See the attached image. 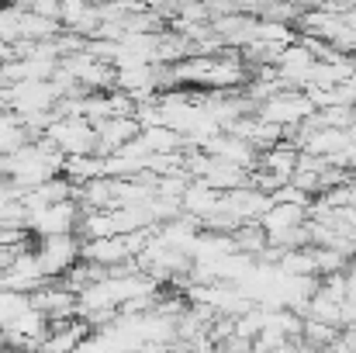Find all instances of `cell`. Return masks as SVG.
<instances>
[{"label": "cell", "mask_w": 356, "mask_h": 353, "mask_svg": "<svg viewBox=\"0 0 356 353\" xmlns=\"http://www.w3.org/2000/svg\"><path fill=\"white\" fill-rule=\"evenodd\" d=\"M21 353H38V350H21Z\"/></svg>", "instance_id": "obj_22"}, {"label": "cell", "mask_w": 356, "mask_h": 353, "mask_svg": "<svg viewBox=\"0 0 356 353\" xmlns=\"http://www.w3.org/2000/svg\"><path fill=\"white\" fill-rule=\"evenodd\" d=\"M350 267V256H343L339 249L332 246H315V274L318 277H329V274H339Z\"/></svg>", "instance_id": "obj_18"}, {"label": "cell", "mask_w": 356, "mask_h": 353, "mask_svg": "<svg viewBox=\"0 0 356 353\" xmlns=\"http://www.w3.org/2000/svg\"><path fill=\"white\" fill-rule=\"evenodd\" d=\"M138 142L145 146V152H184V135L166 128V125H149L138 132Z\"/></svg>", "instance_id": "obj_13"}, {"label": "cell", "mask_w": 356, "mask_h": 353, "mask_svg": "<svg viewBox=\"0 0 356 353\" xmlns=\"http://www.w3.org/2000/svg\"><path fill=\"white\" fill-rule=\"evenodd\" d=\"M270 208V194L256 191L252 184H242L236 191H225L218 201V212H225L232 222H259V215Z\"/></svg>", "instance_id": "obj_5"}, {"label": "cell", "mask_w": 356, "mask_h": 353, "mask_svg": "<svg viewBox=\"0 0 356 353\" xmlns=\"http://www.w3.org/2000/svg\"><path fill=\"white\" fill-rule=\"evenodd\" d=\"M277 270L284 277H318L315 274V246H301V249H287L277 263Z\"/></svg>", "instance_id": "obj_14"}, {"label": "cell", "mask_w": 356, "mask_h": 353, "mask_svg": "<svg viewBox=\"0 0 356 353\" xmlns=\"http://www.w3.org/2000/svg\"><path fill=\"white\" fill-rule=\"evenodd\" d=\"M346 191H350V205H356V170L350 173V180H346Z\"/></svg>", "instance_id": "obj_19"}, {"label": "cell", "mask_w": 356, "mask_h": 353, "mask_svg": "<svg viewBox=\"0 0 356 353\" xmlns=\"http://www.w3.org/2000/svg\"><path fill=\"white\" fill-rule=\"evenodd\" d=\"M218 201H222V191H215V187H208L204 180L191 177L187 191L180 194V212H184V215H194L197 222H204L208 215L218 212Z\"/></svg>", "instance_id": "obj_11"}, {"label": "cell", "mask_w": 356, "mask_h": 353, "mask_svg": "<svg viewBox=\"0 0 356 353\" xmlns=\"http://www.w3.org/2000/svg\"><path fill=\"white\" fill-rule=\"evenodd\" d=\"M42 284H45V274H42V267H38L35 249L14 253V260H10L7 270H3V288H7V291H17V295H31V291H38Z\"/></svg>", "instance_id": "obj_7"}, {"label": "cell", "mask_w": 356, "mask_h": 353, "mask_svg": "<svg viewBox=\"0 0 356 353\" xmlns=\"http://www.w3.org/2000/svg\"><path fill=\"white\" fill-rule=\"evenodd\" d=\"M308 222V205H294V201H273L270 198V208L259 215V226L266 235L287 233V229H298Z\"/></svg>", "instance_id": "obj_8"}, {"label": "cell", "mask_w": 356, "mask_h": 353, "mask_svg": "<svg viewBox=\"0 0 356 353\" xmlns=\"http://www.w3.org/2000/svg\"><path fill=\"white\" fill-rule=\"evenodd\" d=\"M229 235H232L236 253H242V256H252V260H256V256L266 249V233H263L259 222H242V226H236Z\"/></svg>", "instance_id": "obj_15"}, {"label": "cell", "mask_w": 356, "mask_h": 353, "mask_svg": "<svg viewBox=\"0 0 356 353\" xmlns=\"http://www.w3.org/2000/svg\"><path fill=\"white\" fill-rule=\"evenodd\" d=\"M76 222H80V205L76 201H59V205H45V208L28 212V233L35 239L76 233Z\"/></svg>", "instance_id": "obj_4"}, {"label": "cell", "mask_w": 356, "mask_h": 353, "mask_svg": "<svg viewBox=\"0 0 356 353\" xmlns=\"http://www.w3.org/2000/svg\"><path fill=\"white\" fill-rule=\"evenodd\" d=\"M256 115L263 118V121H270V125H277V128H298L308 115H315V104H312L305 94L280 91V94L266 97V101L256 108Z\"/></svg>", "instance_id": "obj_3"}, {"label": "cell", "mask_w": 356, "mask_h": 353, "mask_svg": "<svg viewBox=\"0 0 356 353\" xmlns=\"http://www.w3.org/2000/svg\"><path fill=\"white\" fill-rule=\"evenodd\" d=\"M159 353H191V350H187L184 343H170V347H163Z\"/></svg>", "instance_id": "obj_20"}, {"label": "cell", "mask_w": 356, "mask_h": 353, "mask_svg": "<svg viewBox=\"0 0 356 353\" xmlns=\"http://www.w3.org/2000/svg\"><path fill=\"white\" fill-rule=\"evenodd\" d=\"M45 139L63 152V156H80V152H97V132L87 118H56L45 128Z\"/></svg>", "instance_id": "obj_2"}, {"label": "cell", "mask_w": 356, "mask_h": 353, "mask_svg": "<svg viewBox=\"0 0 356 353\" xmlns=\"http://www.w3.org/2000/svg\"><path fill=\"white\" fill-rule=\"evenodd\" d=\"M7 350V343H3V333H0V353Z\"/></svg>", "instance_id": "obj_21"}, {"label": "cell", "mask_w": 356, "mask_h": 353, "mask_svg": "<svg viewBox=\"0 0 356 353\" xmlns=\"http://www.w3.org/2000/svg\"><path fill=\"white\" fill-rule=\"evenodd\" d=\"M24 142H31V135L21 125V118L14 115V111H0V156L17 152Z\"/></svg>", "instance_id": "obj_16"}, {"label": "cell", "mask_w": 356, "mask_h": 353, "mask_svg": "<svg viewBox=\"0 0 356 353\" xmlns=\"http://www.w3.org/2000/svg\"><path fill=\"white\" fill-rule=\"evenodd\" d=\"M63 177L70 184H87V180H97V177H108L104 173V156L97 152H80V156H63Z\"/></svg>", "instance_id": "obj_12"}, {"label": "cell", "mask_w": 356, "mask_h": 353, "mask_svg": "<svg viewBox=\"0 0 356 353\" xmlns=\"http://www.w3.org/2000/svg\"><path fill=\"white\" fill-rule=\"evenodd\" d=\"M298 156H301V149L294 146V142H287V139H280V142H273L270 149H263L259 152V163H256V170H263V173H273L277 180H291V173L298 170Z\"/></svg>", "instance_id": "obj_9"}, {"label": "cell", "mask_w": 356, "mask_h": 353, "mask_svg": "<svg viewBox=\"0 0 356 353\" xmlns=\"http://www.w3.org/2000/svg\"><path fill=\"white\" fill-rule=\"evenodd\" d=\"M343 329H336V326H325V322H318V319H305L301 322V343H308L312 350L318 353L329 340H336Z\"/></svg>", "instance_id": "obj_17"}, {"label": "cell", "mask_w": 356, "mask_h": 353, "mask_svg": "<svg viewBox=\"0 0 356 353\" xmlns=\"http://www.w3.org/2000/svg\"><path fill=\"white\" fill-rule=\"evenodd\" d=\"M35 256H38V267H42L45 281H56L80 260V235L76 233L45 235V239L35 242Z\"/></svg>", "instance_id": "obj_1"}, {"label": "cell", "mask_w": 356, "mask_h": 353, "mask_svg": "<svg viewBox=\"0 0 356 353\" xmlns=\"http://www.w3.org/2000/svg\"><path fill=\"white\" fill-rule=\"evenodd\" d=\"M28 305L35 312L45 315V322H63L76 315V291L63 288V284H42L38 291L28 295Z\"/></svg>", "instance_id": "obj_6"}, {"label": "cell", "mask_w": 356, "mask_h": 353, "mask_svg": "<svg viewBox=\"0 0 356 353\" xmlns=\"http://www.w3.org/2000/svg\"><path fill=\"white\" fill-rule=\"evenodd\" d=\"M94 132H97V156H108V152L121 149L124 142H131L142 132V125L135 118H104L94 125Z\"/></svg>", "instance_id": "obj_10"}]
</instances>
